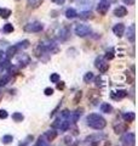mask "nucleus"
Instances as JSON below:
<instances>
[{
  "label": "nucleus",
  "instance_id": "obj_18",
  "mask_svg": "<svg viewBox=\"0 0 138 146\" xmlns=\"http://www.w3.org/2000/svg\"><path fill=\"white\" fill-rule=\"evenodd\" d=\"M44 0H28V6L32 9H36L43 4Z\"/></svg>",
  "mask_w": 138,
  "mask_h": 146
},
{
  "label": "nucleus",
  "instance_id": "obj_44",
  "mask_svg": "<svg viewBox=\"0 0 138 146\" xmlns=\"http://www.w3.org/2000/svg\"><path fill=\"white\" fill-rule=\"evenodd\" d=\"M4 70H5V68H4V67H3V65H1V63H0V72H3Z\"/></svg>",
  "mask_w": 138,
  "mask_h": 146
},
{
  "label": "nucleus",
  "instance_id": "obj_25",
  "mask_svg": "<svg viewBox=\"0 0 138 146\" xmlns=\"http://www.w3.org/2000/svg\"><path fill=\"white\" fill-rule=\"evenodd\" d=\"M10 78H11L10 76H4V77H1V78H0V86H5L9 83Z\"/></svg>",
  "mask_w": 138,
  "mask_h": 146
},
{
  "label": "nucleus",
  "instance_id": "obj_41",
  "mask_svg": "<svg viewBox=\"0 0 138 146\" xmlns=\"http://www.w3.org/2000/svg\"><path fill=\"white\" fill-rule=\"evenodd\" d=\"M64 140H66V144H67V145H70V144H72V138H70V136H66V138H64Z\"/></svg>",
  "mask_w": 138,
  "mask_h": 146
},
{
  "label": "nucleus",
  "instance_id": "obj_35",
  "mask_svg": "<svg viewBox=\"0 0 138 146\" xmlns=\"http://www.w3.org/2000/svg\"><path fill=\"white\" fill-rule=\"evenodd\" d=\"M61 119H56V121H55L53 123H52V124H51V127L53 128V129H59V125H61Z\"/></svg>",
  "mask_w": 138,
  "mask_h": 146
},
{
  "label": "nucleus",
  "instance_id": "obj_28",
  "mask_svg": "<svg viewBox=\"0 0 138 146\" xmlns=\"http://www.w3.org/2000/svg\"><path fill=\"white\" fill-rule=\"evenodd\" d=\"M13 31H15V28H13V26L11 23H6L4 26V32H5V33H12Z\"/></svg>",
  "mask_w": 138,
  "mask_h": 146
},
{
  "label": "nucleus",
  "instance_id": "obj_38",
  "mask_svg": "<svg viewBox=\"0 0 138 146\" xmlns=\"http://www.w3.org/2000/svg\"><path fill=\"white\" fill-rule=\"evenodd\" d=\"M124 3L126 4V5H133V4L136 3V0H122Z\"/></svg>",
  "mask_w": 138,
  "mask_h": 146
},
{
  "label": "nucleus",
  "instance_id": "obj_21",
  "mask_svg": "<svg viewBox=\"0 0 138 146\" xmlns=\"http://www.w3.org/2000/svg\"><path fill=\"white\" fill-rule=\"evenodd\" d=\"M12 119L15 121V122H17V123H20V122H22L23 119H24V117H23L22 113L15 112V113H12Z\"/></svg>",
  "mask_w": 138,
  "mask_h": 146
},
{
  "label": "nucleus",
  "instance_id": "obj_1",
  "mask_svg": "<svg viewBox=\"0 0 138 146\" xmlns=\"http://www.w3.org/2000/svg\"><path fill=\"white\" fill-rule=\"evenodd\" d=\"M86 121H87V125L96 130H102L105 128V125H107V121H105L102 116L97 115V113H91V115H89L86 118Z\"/></svg>",
  "mask_w": 138,
  "mask_h": 146
},
{
  "label": "nucleus",
  "instance_id": "obj_31",
  "mask_svg": "<svg viewBox=\"0 0 138 146\" xmlns=\"http://www.w3.org/2000/svg\"><path fill=\"white\" fill-rule=\"evenodd\" d=\"M81 98H82V91L80 90V91H78V93L75 94V98H74V100H73V101H74V104H79V101L81 100Z\"/></svg>",
  "mask_w": 138,
  "mask_h": 146
},
{
  "label": "nucleus",
  "instance_id": "obj_20",
  "mask_svg": "<svg viewBox=\"0 0 138 146\" xmlns=\"http://www.w3.org/2000/svg\"><path fill=\"white\" fill-rule=\"evenodd\" d=\"M11 15L10 9H0V17L1 18H9Z\"/></svg>",
  "mask_w": 138,
  "mask_h": 146
},
{
  "label": "nucleus",
  "instance_id": "obj_3",
  "mask_svg": "<svg viewBox=\"0 0 138 146\" xmlns=\"http://www.w3.org/2000/svg\"><path fill=\"white\" fill-rule=\"evenodd\" d=\"M91 33V28L86 25H76L75 27V34L78 36H86Z\"/></svg>",
  "mask_w": 138,
  "mask_h": 146
},
{
  "label": "nucleus",
  "instance_id": "obj_37",
  "mask_svg": "<svg viewBox=\"0 0 138 146\" xmlns=\"http://www.w3.org/2000/svg\"><path fill=\"white\" fill-rule=\"evenodd\" d=\"M105 58H107V60H113L114 58V52L113 51H108L107 55H105Z\"/></svg>",
  "mask_w": 138,
  "mask_h": 146
},
{
  "label": "nucleus",
  "instance_id": "obj_40",
  "mask_svg": "<svg viewBox=\"0 0 138 146\" xmlns=\"http://www.w3.org/2000/svg\"><path fill=\"white\" fill-rule=\"evenodd\" d=\"M57 89L58 90H63L64 89V83H63V82H61V83L58 82V83H57Z\"/></svg>",
  "mask_w": 138,
  "mask_h": 146
},
{
  "label": "nucleus",
  "instance_id": "obj_10",
  "mask_svg": "<svg viewBox=\"0 0 138 146\" xmlns=\"http://www.w3.org/2000/svg\"><path fill=\"white\" fill-rule=\"evenodd\" d=\"M114 15L116 17H124L127 15V9L125 6H119L114 10Z\"/></svg>",
  "mask_w": 138,
  "mask_h": 146
},
{
  "label": "nucleus",
  "instance_id": "obj_7",
  "mask_svg": "<svg viewBox=\"0 0 138 146\" xmlns=\"http://www.w3.org/2000/svg\"><path fill=\"white\" fill-rule=\"evenodd\" d=\"M82 112H84V108L80 107V108H78L74 113H70V115H69V118H70V122H72V123H76V122H78V119L80 118V116L82 115Z\"/></svg>",
  "mask_w": 138,
  "mask_h": 146
},
{
  "label": "nucleus",
  "instance_id": "obj_30",
  "mask_svg": "<svg viewBox=\"0 0 138 146\" xmlns=\"http://www.w3.org/2000/svg\"><path fill=\"white\" fill-rule=\"evenodd\" d=\"M17 48H21V49H27L29 46V42L28 40H23V42H21V43H18V45H16Z\"/></svg>",
  "mask_w": 138,
  "mask_h": 146
},
{
  "label": "nucleus",
  "instance_id": "obj_2",
  "mask_svg": "<svg viewBox=\"0 0 138 146\" xmlns=\"http://www.w3.org/2000/svg\"><path fill=\"white\" fill-rule=\"evenodd\" d=\"M44 28V26L40 23V22H30V23L24 26V32H28V33H38L41 32Z\"/></svg>",
  "mask_w": 138,
  "mask_h": 146
},
{
  "label": "nucleus",
  "instance_id": "obj_33",
  "mask_svg": "<svg viewBox=\"0 0 138 146\" xmlns=\"http://www.w3.org/2000/svg\"><path fill=\"white\" fill-rule=\"evenodd\" d=\"M9 71H10V76L17 74V73H18V68L16 66H10V67H9Z\"/></svg>",
  "mask_w": 138,
  "mask_h": 146
},
{
  "label": "nucleus",
  "instance_id": "obj_39",
  "mask_svg": "<svg viewBox=\"0 0 138 146\" xmlns=\"http://www.w3.org/2000/svg\"><path fill=\"white\" fill-rule=\"evenodd\" d=\"M51 1L55 3V4H57V5H63L66 0H51Z\"/></svg>",
  "mask_w": 138,
  "mask_h": 146
},
{
  "label": "nucleus",
  "instance_id": "obj_11",
  "mask_svg": "<svg viewBox=\"0 0 138 146\" xmlns=\"http://www.w3.org/2000/svg\"><path fill=\"white\" fill-rule=\"evenodd\" d=\"M29 62H30V58H29V56H28V55H24V54H22V56H20V57H18V63H21V66H22V67L27 66V65H28Z\"/></svg>",
  "mask_w": 138,
  "mask_h": 146
},
{
  "label": "nucleus",
  "instance_id": "obj_22",
  "mask_svg": "<svg viewBox=\"0 0 138 146\" xmlns=\"http://www.w3.org/2000/svg\"><path fill=\"white\" fill-rule=\"evenodd\" d=\"M78 16V13L76 11L74 10V9H68V10L66 11V17L67 18H74Z\"/></svg>",
  "mask_w": 138,
  "mask_h": 146
},
{
  "label": "nucleus",
  "instance_id": "obj_24",
  "mask_svg": "<svg viewBox=\"0 0 138 146\" xmlns=\"http://www.w3.org/2000/svg\"><path fill=\"white\" fill-rule=\"evenodd\" d=\"M93 78H95L93 73H92V72H87L86 74L84 76V82H85V83H90V82L93 79Z\"/></svg>",
  "mask_w": 138,
  "mask_h": 146
},
{
  "label": "nucleus",
  "instance_id": "obj_36",
  "mask_svg": "<svg viewBox=\"0 0 138 146\" xmlns=\"http://www.w3.org/2000/svg\"><path fill=\"white\" fill-rule=\"evenodd\" d=\"M44 93H45L46 96H51V95L53 94V89H52V88H46V89L44 90Z\"/></svg>",
  "mask_w": 138,
  "mask_h": 146
},
{
  "label": "nucleus",
  "instance_id": "obj_17",
  "mask_svg": "<svg viewBox=\"0 0 138 146\" xmlns=\"http://www.w3.org/2000/svg\"><path fill=\"white\" fill-rule=\"evenodd\" d=\"M45 136H46V139H47V141H53L55 139H56V136H57V131L49 130V131H46L45 133Z\"/></svg>",
  "mask_w": 138,
  "mask_h": 146
},
{
  "label": "nucleus",
  "instance_id": "obj_8",
  "mask_svg": "<svg viewBox=\"0 0 138 146\" xmlns=\"http://www.w3.org/2000/svg\"><path fill=\"white\" fill-rule=\"evenodd\" d=\"M45 51H47V50H46V48L44 46V44H38L34 48V55H35L36 57H41L44 55Z\"/></svg>",
  "mask_w": 138,
  "mask_h": 146
},
{
  "label": "nucleus",
  "instance_id": "obj_13",
  "mask_svg": "<svg viewBox=\"0 0 138 146\" xmlns=\"http://www.w3.org/2000/svg\"><path fill=\"white\" fill-rule=\"evenodd\" d=\"M16 52H17V46H16V45H13V46H9L7 48L5 55L7 56V58H11V57L15 56Z\"/></svg>",
  "mask_w": 138,
  "mask_h": 146
},
{
  "label": "nucleus",
  "instance_id": "obj_14",
  "mask_svg": "<svg viewBox=\"0 0 138 146\" xmlns=\"http://www.w3.org/2000/svg\"><path fill=\"white\" fill-rule=\"evenodd\" d=\"M101 111L104 112V113H112L113 112V106L108 102H103L101 105Z\"/></svg>",
  "mask_w": 138,
  "mask_h": 146
},
{
  "label": "nucleus",
  "instance_id": "obj_34",
  "mask_svg": "<svg viewBox=\"0 0 138 146\" xmlns=\"http://www.w3.org/2000/svg\"><path fill=\"white\" fill-rule=\"evenodd\" d=\"M7 117H9V113L5 110H0V119H6Z\"/></svg>",
  "mask_w": 138,
  "mask_h": 146
},
{
  "label": "nucleus",
  "instance_id": "obj_43",
  "mask_svg": "<svg viewBox=\"0 0 138 146\" xmlns=\"http://www.w3.org/2000/svg\"><path fill=\"white\" fill-rule=\"evenodd\" d=\"M5 56H6L5 52H4V51H0V62H1L4 58H5Z\"/></svg>",
  "mask_w": 138,
  "mask_h": 146
},
{
  "label": "nucleus",
  "instance_id": "obj_23",
  "mask_svg": "<svg viewBox=\"0 0 138 146\" xmlns=\"http://www.w3.org/2000/svg\"><path fill=\"white\" fill-rule=\"evenodd\" d=\"M79 17L81 20H89V18H92V12L91 11H84L79 13Z\"/></svg>",
  "mask_w": 138,
  "mask_h": 146
},
{
  "label": "nucleus",
  "instance_id": "obj_27",
  "mask_svg": "<svg viewBox=\"0 0 138 146\" xmlns=\"http://www.w3.org/2000/svg\"><path fill=\"white\" fill-rule=\"evenodd\" d=\"M68 128H69V122L68 121H62L61 125H59V130H61V131H66Z\"/></svg>",
  "mask_w": 138,
  "mask_h": 146
},
{
  "label": "nucleus",
  "instance_id": "obj_29",
  "mask_svg": "<svg viewBox=\"0 0 138 146\" xmlns=\"http://www.w3.org/2000/svg\"><path fill=\"white\" fill-rule=\"evenodd\" d=\"M50 80H51V83H58L59 82V74L58 73H52V74L50 76Z\"/></svg>",
  "mask_w": 138,
  "mask_h": 146
},
{
  "label": "nucleus",
  "instance_id": "obj_16",
  "mask_svg": "<svg viewBox=\"0 0 138 146\" xmlns=\"http://www.w3.org/2000/svg\"><path fill=\"white\" fill-rule=\"evenodd\" d=\"M127 39L131 43H135V25L130 27V31H127Z\"/></svg>",
  "mask_w": 138,
  "mask_h": 146
},
{
  "label": "nucleus",
  "instance_id": "obj_19",
  "mask_svg": "<svg viewBox=\"0 0 138 146\" xmlns=\"http://www.w3.org/2000/svg\"><path fill=\"white\" fill-rule=\"evenodd\" d=\"M97 68L99 70V72H101V73H105V72H107V71L109 70V63H108V62H105V61L103 60L102 62L99 63V66H98Z\"/></svg>",
  "mask_w": 138,
  "mask_h": 146
},
{
  "label": "nucleus",
  "instance_id": "obj_26",
  "mask_svg": "<svg viewBox=\"0 0 138 146\" xmlns=\"http://www.w3.org/2000/svg\"><path fill=\"white\" fill-rule=\"evenodd\" d=\"M126 128H127V125L125 124V125H115L114 127V130H115V133L116 134H120V133H122V131H125L126 130Z\"/></svg>",
  "mask_w": 138,
  "mask_h": 146
},
{
  "label": "nucleus",
  "instance_id": "obj_32",
  "mask_svg": "<svg viewBox=\"0 0 138 146\" xmlns=\"http://www.w3.org/2000/svg\"><path fill=\"white\" fill-rule=\"evenodd\" d=\"M12 140H13L12 135H4V136H3V143H4V144H10Z\"/></svg>",
  "mask_w": 138,
  "mask_h": 146
},
{
  "label": "nucleus",
  "instance_id": "obj_5",
  "mask_svg": "<svg viewBox=\"0 0 138 146\" xmlns=\"http://www.w3.org/2000/svg\"><path fill=\"white\" fill-rule=\"evenodd\" d=\"M109 3L107 1V0H101L98 6H97V11L99 12V15H105V13L108 12L109 10Z\"/></svg>",
  "mask_w": 138,
  "mask_h": 146
},
{
  "label": "nucleus",
  "instance_id": "obj_15",
  "mask_svg": "<svg viewBox=\"0 0 138 146\" xmlns=\"http://www.w3.org/2000/svg\"><path fill=\"white\" fill-rule=\"evenodd\" d=\"M69 36V29L67 28V27H64V28L61 29V32H59V39L62 40V42H64V40H67Z\"/></svg>",
  "mask_w": 138,
  "mask_h": 146
},
{
  "label": "nucleus",
  "instance_id": "obj_4",
  "mask_svg": "<svg viewBox=\"0 0 138 146\" xmlns=\"http://www.w3.org/2000/svg\"><path fill=\"white\" fill-rule=\"evenodd\" d=\"M121 141L126 146H133L136 144V135H135V133H126L125 135L122 136Z\"/></svg>",
  "mask_w": 138,
  "mask_h": 146
},
{
  "label": "nucleus",
  "instance_id": "obj_12",
  "mask_svg": "<svg viewBox=\"0 0 138 146\" xmlns=\"http://www.w3.org/2000/svg\"><path fill=\"white\" fill-rule=\"evenodd\" d=\"M122 118H124V121H125L126 123H131V122L135 121L136 116H135V113L133 112H126V113H124L122 115Z\"/></svg>",
  "mask_w": 138,
  "mask_h": 146
},
{
  "label": "nucleus",
  "instance_id": "obj_42",
  "mask_svg": "<svg viewBox=\"0 0 138 146\" xmlns=\"http://www.w3.org/2000/svg\"><path fill=\"white\" fill-rule=\"evenodd\" d=\"M62 115H63V117H69V115H70V112H69V111H68V110H64V111H63V113H62Z\"/></svg>",
  "mask_w": 138,
  "mask_h": 146
},
{
  "label": "nucleus",
  "instance_id": "obj_6",
  "mask_svg": "<svg viewBox=\"0 0 138 146\" xmlns=\"http://www.w3.org/2000/svg\"><path fill=\"white\" fill-rule=\"evenodd\" d=\"M113 32H114V34L116 35V36H122L124 33H125V26H124L122 23H118V25H115L114 26V28H113Z\"/></svg>",
  "mask_w": 138,
  "mask_h": 146
},
{
  "label": "nucleus",
  "instance_id": "obj_9",
  "mask_svg": "<svg viewBox=\"0 0 138 146\" xmlns=\"http://www.w3.org/2000/svg\"><path fill=\"white\" fill-rule=\"evenodd\" d=\"M127 96V91L126 90H119V91H114L112 93V98L115 100H121Z\"/></svg>",
  "mask_w": 138,
  "mask_h": 146
}]
</instances>
